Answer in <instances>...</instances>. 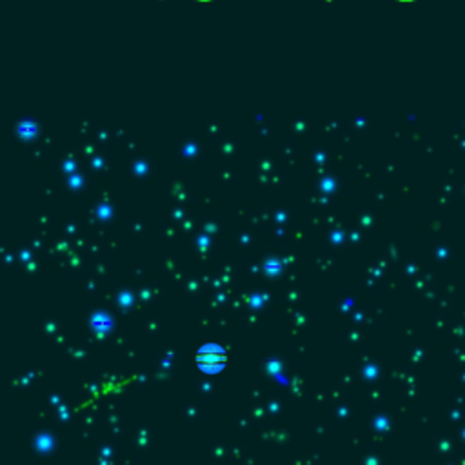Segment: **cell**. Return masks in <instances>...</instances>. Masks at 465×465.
<instances>
[{
    "label": "cell",
    "mask_w": 465,
    "mask_h": 465,
    "mask_svg": "<svg viewBox=\"0 0 465 465\" xmlns=\"http://www.w3.org/2000/svg\"><path fill=\"white\" fill-rule=\"evenodd\" d=\"M224 362H226V353L220 349H202L198 353V363L206 369L207 367L218 369Z\"/></svg>",
    "instance_id": "1"
}]
</instances>
